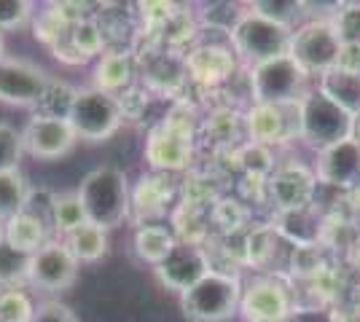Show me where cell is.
Returning a JSON list of instances; mask_svg holds the SVG:
<instances>
[{"label": "cell", "instance_id": "6da1fadb", "mask_svg": "<svg viewBox=\"0 0 360 322\" xmlns=\"http://www.w3.org/2000/svg\"><path fill=\"white\" fill-rule=\"evenodd\" d=\"M78 199L86 213V223H94L100 229H116L127 220L132 207V191L127 175L116 167H97L78 185Z\"/></svg>", "mask_w": 360, "mask_h": 322}, {"label": "cell", "instance_id": "5b68a950", "mask_svg": "<svg viewBox=\"0 0 360 322\" xmlns=\"http://www.w3.org/2000/svg\"><path fill=\"white\" fill-rule=\"evenodd\" d=\"M68 123L73 129L75 140L103 142V140L113 137L119 132L124 116H121L119 100L113 94L86 86V89H75L73 105L68 113Z\"/></svg>", "mask_w": 360, "mask_h": 322}, {"label": "cell", "instance_id": "d6986e66", "mask_svg": "<svg viewBox=\"0 0 360 322\" xmlns=\"http://www.w3.org/2000/svg\"><path fill=\"white\" fill-rule=\"evenodd\" d=\"M135 78V57L124 48H105L103 57L94 62V89L119 97L127 92Z\"/></svg>", "mask_w": 360, "mask_h": 322}, {"label": "cell", "instance_id": "b9f144b4", "mask_svg": "<svg viewBox=\"0 0 360 322\" xmlns=\"http://www.w3.org/2000/svg\"><path fill=\"white\" fill-rule=\"evenodd\" d=\"M280 322H290V317H288V320H280Z\"/></svg>", "mask_w": 360, "mask_h": 322}, {"label": "cell", "instance_id": "5bb4252c", "mask_svg": "<svg viewBox=\"0 0 360 322\" xmlns=\"http://www.w3.org/2000/svg\"><path fill=\"white\" fill-rule=\"evenodd\" d=\"M315 185L317 175L304 164H285L277 167L266 180L271 201L277 204L280 213H293V210H304L315 199Z\"/></svg>", "mask_w": 360, "mask_h": 322}, {"label": "cell", "instance_id": "f546056e", "mask_svg": "<svg viewBox=\"0 0 360 322\" xmlns=\"http://www.w3.org/2000/svg\"><path fill=\"white\" fill-rule=\"evenodd\" d=\"M22 156H25L22 132L11 123L0 121V175L3 172H16Z\"/></svg>", "mask_w": 360, "mask_h": 322}, {"label": "cell", "instance_id": "4fadbf2b", "mask_svg": "<svg viewBox=\"0 0 360 322\" xmlns=\"http://www.w3.org/2000/svg\"><path fill=\"white\" fill-rule=\"evenodd\" d=\"M78 142L70 129L68 119H49V116H32L22 129V145L25 154L41 161H54L60 156L70 154L73 145Z\"/></svg>", "mask_w": 360, "mask_h": 322}, {"label": "cell", "instance_id": "44dd1931", "mask_svg": "<svg viewBox=\"0 0 360 322\" xmlns=\"http://www.w3.org/2000/svg\"><path fill=\"white\" fill-rule=\"evenodd\" d=\"M178 234L172 229H167L165 223H146V226H140L135 231V239H132L137 258L150 263L153 269L178 247Z\"/></svg>", "mask_w": 360, "mask_h": 322}, {"label": "cell", "instance_id": "7402d4cb", "mask_svg": "<svg viewBox=\"0 0 360 322\" xmlns=\"http://www.w3.org/2000/svg\"><path fill=\"white\" fill-rule=\"evenodd\" d=\"M317 89L339 107H345L349 116H360V73L330 67L323 76H317Z\"/></svg>", "mask_w": 360, "mask_h": 322}, {"label": "cell", "instance_id": "ba28073f", "mask_svg": "<svg viewBox=\"0 0 360 322\" xmlns=\"http://www.w3.org/2000/svg\"><path fill=\"white\" fill-rule=\"evenodd\" d=\"M245 119V132L250 142L258 145H280L293 137H301V121H299V102L290 105H261L253 102L242 113Z\"/></svg>", "mask_w": 360, "mask_h": 322}, {"label": "cell", "instance_id": "836d02e7", "mask_svg": "<svg viewBox=\"0 0 360 322\" xmlns=\"http://www.w3.org/2000/svg\"><path fill=\"white\" fill-rule=\"evenodd\" d=\"M30 0H0V32H14L27 27L32 19Z\"/></svg>", "mask_w": 360, "mask_h": 322}, {"label": "cell", "instance_id": "74e56055", "mask_svg": "<svg viewBox=\"0 0 360 322\" xmlns=\"http://www.w3.org/2000/svg\"><path fill=\"white\" fill-rule=\"evenodd\" d=\"M290 322H336V320H333V311H326V309H293Z\"/></svg>", "mask_w": 360, "mask_h": 322}, {"label": "cell", "instance_id": "8fae6325", "mask_svg": "<svg viewBox=\"0 0 360 322\" xmlns=\"http://www.w3.org/2000/svg\"><path fill=\"white\" fill-rule=\"evenodd\" d=\"M51 83L44 67L27 60L0 62V102L16 107H38L41 97Z\"/></svg>", "mask_w": 360, "mask_h": 322}, {"label": "cell", "instance_id": "277c9868", "mask_svg": "<svg viewBox=\"0 0 360 322\" xmlns=\"http://www.w3.org/2000/svg\"><path fill=\"white\" fill-rule=\"evenodd\" d=\"M290 38H293L290 27H283L271 19H264L250 8L242 11L237 27L229 32L234 54L242 62H248L250 67L258 62L277 60V57L290 54Z\"/></svg>", "mask_w": 360, "mask_h": 322}, {"label": "cell", "instance_id": "60d3db41", "mask_svg": "<svg viewBox=\"0 0 360 322\" xmlns=\"http://www.w3.org/2000/svg\"><path fill=\"white\" fill-rule=\"evenodd\" d=\"M0 239H3V226H0Z\"/></svg>", "mask_w": 360, "mask_h": 322}, {"label": "cell", "instance_id": "f1b7e54d", "mask_svg": "<svg viewBox=\"0 0 360 322\" xmlns=\"http://www.w3.org/2000/svg\"><path fill=\"white\" fill-rule=\"evenodd\" d=\"M35 304L22 288H0V322H32Z\"/></svg>", "mask_w": 360, "mask_h": 322}, {"label": "cell", "instance_id": "484cf974", "mask_svg": "<svg viewBox=\"0 0 360 322\" xmlns=\"http://www.w3.org/2000/svg\"><path fill=\"white\" fill-rule=\"evenodd\" d=\"M169 183V180H167ZM165 177H162V172H156V175H148V177H143L140 185H137V191L132 194V204H135L140 213H162L165 210V204L172 199V185H167Z\"/></svg>", "mask_w": 360, "mask_h": 322}, {"label": "cell", "instance_id": "9a60e30c", "mask_svg": "<svg viewBox=\"0 0 360 322\" xmlns=\"http://www.w3.org/2000/svg\"><path fill=\"white\" fill-rule=\"evenodd\" d=\"M315 175L320 183L352 191L360 188V142L355 137L342 140L326 151H317Z\"/></svg>", "mask_w": 360, "mask_h": 322}, {"label": "cell", "instance_id": "83f0119b", "mask_svg": "<svg viewBox=\"0 0 360 322\" xmlns=\"http://www.w3.org/2000/svg\"><path fill=\"white\" fill-rule=\"evenodd\" d=\"M248 8L261 14L264 19L283 25V27H290V30H296L301 19H304V3L301 0H253Z\"/></svg>", "mask_w": 360, "mask_h": 322}, {"label": "cell", "instance_id": "4dcf8cb0", "mask_svg": "<svg viewBox=\"0 0 360 322\" xmlns=\"http://www.w3.org/2000/svg\"><path fill=\"white\" fill-rule=\"evenodd\" d=\"M240 16L242 6H237V3H210V6H205V11H199L202 25H207L210 30L226 32V35L237 27Z\"/></svg>", "mask_w": 360, "mask_h": 322}, {"label": "cell", "instance_id": "9c48e42d", "mask_svg": "<svg viewBox=\"0 0 360 322\" xmlns=\"http://www.w3.org/2000/svg\"><path fill=\"white\" fill-rule=\"evenodd\" d=\"M240 314L245 322H280L293 314V298L283 279L258 276L242 288Z\"/></svg>", "mask_w": 360, "mask_h": 322}, {"label": "cell", "instance_id": "f35d334b", "mask_svg": "<svg viewBox=\"0 0 360 322\" xmlns=\"http://www.w3.org/2000/svg\"><path fill=\"white\" fill-rule=\"evenodd\" d=\"M352 137L360 142V116H355V132H352Z\"/></svg>", "mask_w": 360, "mask_h": 322}, {"label": "cell", "instance_id": "1f68e13d", "mask_svg": "<svg viewBox=\"0 0 360 322\" xmlns=\"http://www.w3.org/2000/svg\"><path fill=\"white\" fill-rule=\"evenodd\" d=\"M240 161L242 167L248 169V175H255V177H269L271 172L277 169L269 145H258V142H250V140L240 151Z\"/></svg>", "mask_w": 360, "mask_h": 322}, {"label": "cell", "instance_id": "4316f807", "mask_svg": "<svg viewBox=\"0 0 360 322\" xmlns=\"http://www.w3.org/2000/svg\"><path fill=\"white\" fill-rule=\"evenodd\" d=\"M30 253H22L6 239H0V288H19L30 274Z\"/></svg>", "mask_w": 360, "mask_h": 322}, {"label": "cell", "instance_id": "ab89813d", "mask_svg": "<svg viewBox=\"0 0 360 322\" xmlns=\"http://www.w3.org/2000/svg\"><path fill=\"white\" fill-rule=\"evenodd\" d=\"M3 48H6V46H3V32H0V62L6 60V57H3Z\"/></svg>", "mask_w": 360, "mask_h": 322}, {"label": "cell", "instance_id": "603a6c76", "mask_svg": "<svg viewBox=\"0 0 360 322\" xmlns=\"http://www.w3.org/2000/svg\"><path fill=\"white\" fill-rule=\"evenodd\" d=\"M65 245L70 247L78 263H94L108 253V231L94 223H84L70 236H65Z\"/></svg>", "mask_w": 360, "mask_h": 322}, {"label": "cell", "instance_id": "52a82bcc", "mask_svg": "<svg viewBox=\"0 0 360 322\" xmlns=\"http://www.w3.org/2000/svg\"><path fill=\"white\" fill-rule=\"evenodd\" d=\"M339 51H342V41L333 30L330 19H307L293 30L290 57L307 76H323L326 70L336 67Z\"/></svg>", "mask_w": 360, "mask_h": 322}, {"label": "cell", "instance_id": "7a4b0ae2", "mask_svg": "<svg viewBox=\"0 0 360 322\" xmlns=\"http://www.w3.org/2000/svg\"><path fill=\"white\" fill-rule=\"evenodd\" d=\"M240 276L210 271L180 295V311L188 322H229L240 314Z\"/></svg>", "mask_w": 360, "mask_h": 322}, {"label": "cell", "instance_id": "d4e9b609", "mask_svg": "<svg viewBox=\"0 0 360 322\" xmlns=\"http://www.w3.org/2000/svg\"><path fill=\"white\" fill-rule=\"evenodd\" d=\"M86 223V213L81 207V199L78 194H57L54 201H51V231L65 239L70 236L75 229H81Z\"/></svg>", "mask_w": 360, "mask_h": 322}, {"label": "cell", "instance_id": "e0dca14e", "mask_svg": "<svg viewBox=\"0 0 360 322\" xmlns=\"http://www.w3.org/2000/svg\"><path fill=\"white\" fill-rule=\"evenodd\" d=\"M194 159V140H186L169 132L167 126H153L146 140V161L153 172H180Z\"/></svg>", "mask_w": 360, "mask_h": 322}, {"label": "cell", "instance_id": "8992f818", "mask_svg": "<svg viewBox=\"0 0 360 322\" xmlns=\"http://www.w3.org/2000/svg\"><path fill=\"white\" fill-rule=\"evenodd\" d=\"M248 78H250V100L261 105H290L309 92L307 89L309 76L296 65L290 54L258 62L250 67Z\"/></svg>", "mask_w": 360, "mask_h": 322}, {"label": "cell", "instance_id": "30bf717a", "mask_svg": "<svg viewBox=\"0 0 360 322\" xmlns=\"http://www.w3.org/2000/svg\"><path fill=\"white\" fill-rule=\"evenodd\" d=\"M78 266L81 263L75 261L65 239H49L38 253H32L27 282L44 293L68 290L78 276Z\"/></svg>", "mask_w": 360, "mask_h": 322}, {"label": "cell", "instance_id": "d6a6232c", "mask_svg": "<svg viewBox=\"0 0 360 322\" xmlns=\"http://www.w3.org/2000/svg\"><path fill=\"white\" fill-rule=\"evenodd\" d=\"M330 25L342 43H360V3H342Z\"/></svg>", "mask_w": 360, "mask_h": 322}, {"label": "cell", "instance_id": "ac0fdd59", "mask_svg": "<svg viewBox=\"0 0 360 322\" xmlns=\"http://www.w3.org/2000/svg\"><path fill=\"white\" fill-rule=\"evenodd\" d=\"M105 48L108 41L103 25L84 16V19H78V22L70 25L68 35L54 46V54H57V60L68 62V65H84V62L89 60L97 62L103 57Z\"/></svg>", "mask_w": 360, "mask_h": 322}, {"label": "cell", "instance_id": "8d00e7d4", "mask_svg": "<svg viewBox=\"0 0 360 322\" xmlns=\"http://www.w3.org/2000/svg\"><path fill=\"white\" fill-rule=\"evenodd\" d=\"M336 67L347 73H360V43H342Z\"/></svg>", "mask_w": 360, "mask_h": 322}, {"label": "cell", "instance_id": "2e32d148", "mask_svg": "<svg viewBox=\"0 0 360 322\" xmlns=\"http://www.w3.org/2000/svg\"><path fill=\"white\" fill-rule=\"evenodd\" d=\"M183 60H186L188 81H194L199 86H221L226 81H231L237 73L234 48L218 46V43H205V46L191 48Z\"/></svg>", "mask_w": 360, "mask_h": 322}, {"label": "cell", "instance_id": "ffe728a7", "mask_svg": "<svg viewBox=\"0 0 360 322\" xmlns=\"http://www.w3.org/2000/svg\"><path fill=\"white\" fill-rule=\"evenodd\" d=\"M51 234H54L51 220L38 213H30V210L19 213L3 226V239L8 245H14L16 250H22V253H30V255L38 253L51 239Z\"/></svg>", "mask_w": 360, "mask_h": 322}, {"label": "cell", "instance_id": "e575fe53", "mask_svg": "<svg viewBox=\"0 0 360 322\" xmlns=\"http://www.w3.org/2000/svg\"><path fill=\"white\" fill-rule=\"evenodd\" d=\"M245 123L240 113H234L231 107H218V110H212L210 119H207V126H210L212 132H215V137L221 140V142H231V132Z\"/></svg>", "mask_w": 360, "mask_h": 322}, {"label": "cell", "instance_id": "3957f363", "mask_svg": "<svg viewBox=\"0 0 360 322\" xmlns=\"http://www.w3.org/2000/svg\"><path fill=\"white\" fill-rule=\"evenodd\" d=\"M299 121L301 140L315 151H326L342 140H349L355 132V116H349L320 89H309L299 100Z\"/></svg>", "mask_w": 360, "mask_h": 322}, {"label": "cell", "instance_id": "d590c367", "mask_svg": "<svg viewBox=\"0 0 360 322\" xmlns=\"http://www.w3.org/2000/svg\"><path fill=\"white\" fill-rule=\"evenodd\" d=\"M32 322H78L75 311L62 301H44L35 309V320Z\"/></svg>", "mask_w": 360, "mask_h": 322}, {"label": "cell", "instance_id": "cb8c5ba5", "mask_svg": "<svg viewBox=\"0 0 360 322\" xmlns=\"http://www.w3.org/2000/svg\"><path fill=\"white\" fill-rule=\"evenodd\" d=\"M30 199V185L27 177L16 169V172H3L0 175V226H6L11 217L25 213Z\"/></svg>", "mask_w": 360, "mask_h": 322}, {"label": "cell", "instance_id": "7c38bea8", "mask_svg": "<svg viewBox=\"0 0 360 322\" xmlns=\"http://www.w3.org/2000/svg\"><path fill=\"white\" fill-rule=\"evenodd\" d=\"M210 271V253L205 247H199V242H178V247L156 266L159 282L180 295L188 288H194L196 282Z\"/></svg>", "mask_w": 360, "mask_h": 322}]
</instances>
